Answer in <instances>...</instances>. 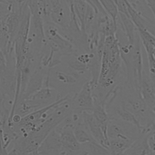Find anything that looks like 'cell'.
<instances>
[{
	"label": "cell",
	"mask_w": 155,
	"mask_h": 155,
	"mask_svg": "<svg viewBox=\"0 0 155 155\" xmlns=\"http://www.w3.org/2000/svg\"><path fill=\"white\" fill-rule=\"evenodd\" d=\"M100 58L101 67L97 84L107 88L115 82L121 67L119 44L114 34L105 37Z\"/></svg>",
	"instance_id": "obj_1"
},
{
	"label": "cell",
	"mask_w": 155,
	"mask_h": 155,
	"mask_svg": "<svg viewBox=\"0 0 155 155\" xmlns=\"http://www.w3.org/2000/svg\"><path fill=\"white\" fill-rule=\"evenodd\" d=\"M62 97L48 87L42 88L28 97L19 101L16 105L15 114L23 117L31 111L54 103Z\"/></svg>",
	"instance_id": "obj_2"
},
{
	"label": "cell",
	"mask_w": 155,
	"mask_h": 155,
	"mask_svg": "<svg viewBox=\"0 0 155 155\" xmlns=\"http://www.w3.org/2000/svg\"><path fill=\"white\" fill-rule=\"evenodd\" d=\"M55 130L59 134L61 142L64 151L78 154L81 150V144L74 133V122L71 114L60 124Z\"/></svg>",
	"instance_id": "obj_3"
},
{
	"label": "cell",
	"mask_w": 155,
	"mask_h": 155,
	"mask_svg": "<svg viewBox=\"0 0 155 155\" xmlns=\"http://www.w3.org/2000/svg\"><path fill=\"white\" fill-rule=\"evenodd\" d=\"M94 88L90 81L86 82L80 91L71 98L73 111L82 113L83 111L91 112L94 108V99L93 95Z\"/></svg>",
	"instance_id": "obj_4"
},
{
	"label": "cell",
	"mask_w": 155,
	"mask_h": 155,
	"mask_svg": "<svg viewBox=\"0 0 155 155\" xmlns=\"http://www.w3.org/2000/svg\"><path fill=\"white\" fill-rule=\"evenodd\" d=\"M62 151L59 134L54 129L33 153V155H61Z\"/></svg>",
	"instance_id": "obj_5"
},
{
	"label": "cell",
	"mask_w": 155,
	"mask_h": 155,
	"mask_svg": "<svg viewBox=\"0 0 155 155\" xmlns=\"http://www.w3.org/2000/svg\"><path fill=\"white\" fill-rule=\"evenodd\" d=\"M81 115L85 127L92 138L96 142L108 150V138L94 118L91 112L83 111Z\"/></svg>",
	"instance_id": "obj_6"
},
{
	"label": "cell",
	"mask_w": 155,
	"mask_h": 155,
	"mask_svg": "<svg viewBox=\"0 0 155 155\" xmlns=\"http://www.w3.org/2000/svg\"><path fill=\"white\" fill-rule=\"evenodd\" d=\"M139 92L143 101L155 115V85L144 72L142 73Z\"/></svg>",
	"instance_id": "obj_7"
},
{
	"label": "cell",
	"mask_w": 155,
	"mask_h": 155,
	"mask_svg": "<svg viewBox=\"0 0 155 155\" xmlns=\"http://www.w3.org/2000/svg\"><path fill=\"white\" fill-rule=\"evenodd\" d=\"M151 131H145L141 133L134 140L124 155H153V152L148 143V136Z\"/></svg>",
	"instance_id": "obj_8"
},
{
	"label": "cell",
	"mask_w": 155,
	"mask_h": 155,
	"mask_svg": "<svg viewBox=\"0 0 155 155\" xmlns=\"http://www.w3.org/2000/svg\"><path fill=\"white\" fill-rule=\"evenodd\" d=\"M136 29L146 53L155 55V36L147 30L146 27L137 28Z\"/></svg>",
	"instance_id": "obj_9"
},
{
	"label": "cell",
	"mask_w": 155,
	"mask_h": 155,
	"mask_svg": "<svg viewBox=\"0 0 155 155\" xmlns=\"http://www.w3.org/2000/svg\"><path fill=\"white\" fill-rule=\"evenodd\" d=\"M98 1L105 10V13L110 16V18L116 24L119 12L117 6L113 0H98Z\"/></svg>",
	"instance_id": "obj_10"
},
{
	"label": "cell",
	"mask_w": 155,
	"mask_h": 155,
	"mask_svg": "<svg viewBox=\"0 0 155 155\" xmlns=\"http://www.w3.org/2000/svg\"><path fill=\"white\" fill-rule=\"evenodd\" d=\"M147 55L148 59L149 78L155 85V55L153 54H147Z\"/></svg>",
	"instance_id": "obj_11"
},
{
	"label": "cell",
	"mask_w": 155,
	"mask_h": 155,
	"mask_svg": "<svg viewBox=\"0 0 155 155\" xmlns=\"http://www.w3.org/2000/svg\"><path fill=\"white\" fill-rule=\"evenodd\" d=\"M2 127L0 124V155H7L8 150L4 140Z\"/></svg>",
	"instance_id": "obj_12"
},
{
	"label": "cell",
	"mask_w": 155,
	"mask_h": 155,
	"mask_svg": "<svg viewBox=\"0 0 155 155\" xmlns=\"http://www.w3.org/2000/svg\"><path fill=\"white\" fill-rule=\"evenodd\" d=\"M10 111L0 105V124L4 126L7 124Z\"/></svg>",
	"instance_id": "obj_13"
},
{
	"label": "cell",
	"mask_w": 155,
	"mask_h": 155,
	"mask_svg": "<svg viewBox=\"0 0 155 155\" xmlns=\"http://www.w3.org/2000/svg\"><path fill=\"white\" fill-rule=\"evenodd\" d=\"M149 146L153 153H155V124L153 125L152 130L148 136Z\"/></svg>",
	"instance_id": "obj_14"
},
{
	"label": "cell",
	"mask_w": 155,
	"mask_h": 155,
	"mask_svg": "<svg viewBox=\"0 0 155 155\" xmlns=\"http://www.w3.org/2000/svg\"><path fill=\"white\" fill-rule=\"evenodd\" d=\"M155 18V0H145Z\"/></svg>",
	"instance_id": "obj_15"
},
{
	"label": "cell",
	"mask_w": 155,
	"mask_h": 155,
	"mask_svg": "<svg viewBox=\"0 0 155 155\" xmlns=\"http://www.w3.org/2000/svg\"><path fill=\"white\" fill-rule=\"evenodd\" d=\"M16 1L19 2V4L22 5V4H24V1H25V0H16Z\"/></svg>",
	"instance_id": "obj_16"
},
{
	"label": "cell",
	"mask_w": 155,
	"mask_h": 155,
	"mask_svg": "<svg viewBox=\"0 0 155 155\" xmlns=\"http://www.w3.org/2000/svg\"><path fill=\"white\" fill-rule=\"evenodd\" d=\"M24 155H33V153H30V154H24Z\"/></svg>",
	"instance_id": "obj_17"
},
{
	"label": "cell",
	"mask_w": 155,
	"mask_h": 155,
	"mask_svg": "<svg viewBox=\"0 0 155 155\" xmlns=\"http://www.w3.org/2000/svg\"><path fill=\"white\" fill-rule=\"evenodd\" d=\"M75 155H76V154H75Z\"/></svg>",
	"instance_id": "obj_18"
}]
</instances>
